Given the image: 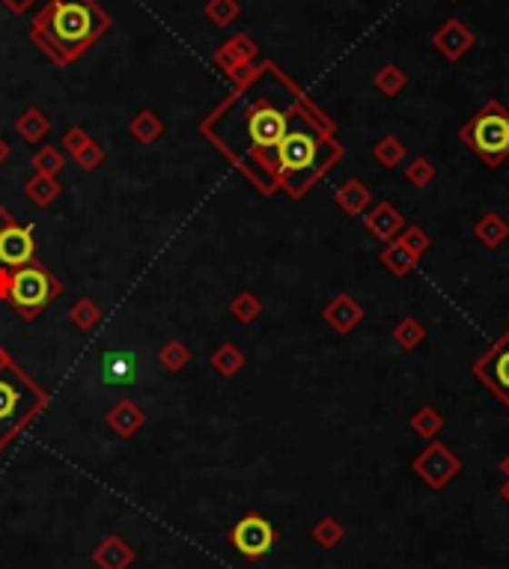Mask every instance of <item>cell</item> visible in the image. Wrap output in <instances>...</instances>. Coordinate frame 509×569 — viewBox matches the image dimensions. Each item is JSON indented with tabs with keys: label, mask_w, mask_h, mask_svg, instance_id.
I'll list each match as a JSON object with an SVG mask.
<instances>
[{
	"label": "cell",
	"mask_w": 509,
	"mask_h": 569,
	"mask_svg": "<svg viewBox=\"0 0 509 569\" xmlns=\"http://www.w3.org/2000/svg\"><path fill=\"white\" fill-rule=\"evenodd\" d=\"M42 27L48 30L54 48L63 54H78L102 30L99 13L86 0H54L51 13L42 18Z\"/></svg>",
	"instance_id": "1"
},
{
	"label": "cell",
	"mask_w": 509,
	"mask_h": 569,
	"mask_svg": "<svg viewBox=\"0 0 509 569\" xmlns=\"http://www.w3.org/2000/svg\"><path fill=\"white\" fill-rule=\"evenodd\" d=\"M462 144H468L489 167H501L509 158V111L501 102H489L459 128Z\"/></svg>",
	"instance_id": "2"
},
{
	"label": "cell",
	"mask_w": 509,
	"mask_h": 569,
	"mask_svg": "<svg viewBox=\"0 0 509 569\" xmlns=\"http://www.w3.org/2000/svg\"><path fill=\"white\" fill-rule=\"evenodd\" d=\"M411 471L426 483L429 489H444L450 486V480L462 471V463L459 456L453 454V450L447 444L441 442H429L424 450L417 454V459L411 463Z\"/></svg>",
	"instance_id": "3"
},
{
	"label": "cell",
	"mask_w": 509,
	"mask_h": 569,
	"mask_svg": "<svg viewBox=\"0 0 509 569\" xmlns=\"http://www.w3.org/2000/svg\"><path fill=\"white\" fill-rule=\"evenodd\" d=\"M474 375L509 409V331L474 364Z\"/></svg>",
	"instance_id": "4"
},
{
	"label": "cell",
	"mask_w": 509,
	"mask_h": 569,
	"mask_svg": "<svg viewBox=\"0 0 509 569\" xmlns=\"http://www.w3.org/2000/svg\"><path fill=\"white\" fill-rule=\"evenodd\" d=\"M230 540H233V545L245 557H263V554H268L274 549L277 534H274V524L268 519H263V516H245L233 528Z\"/></svg>",
	"instance_id": "5"
},
{
	"label": "cell",
	"mask_w": 509,
	"mask_h": 569,
	"mask_svg": "<svg viewBox=\"0 0 509 569\" xmlns=\"http://www.w3.org/2000/svg\"><path fill=\"white\" fill-rule=\"evenodd\" d=\"M319 155V141L310 132H286L284 141L277 144V161L284 167V174H304L313 167V161Z\"/></svg>",
	"instance_id": "6"
},
{
	"label": "cell",
	"mask_w": 509,
	"mask_h": 569,
	"mask_svg": "<svg viewBox=\"0 0 509 569\" xmlns=\"http://www.w3.org/2000/svg\"><path fill=\"white\" fill-rule=\"evenodd\" d=\"M474 45H476V34L459 18H447L435 34H432V48L450 63L464 60L474 51Z\"/></svg>",
	"instance_id": "7"
},
{
	"label": "cell",
	"mask_w": 509,
	"mask_h": 569,
	"mask_svg": "<svg viewBox=\"0 0 509 569\" xmlns=\"http://www.w3.org/2000/svg\"><path fill=\"white\" fill-rule=\"evenodd\" d=\"M247 135H251L256 146L277 149V144L286 135V116L274 111L272 105H256L251 111V120H247Z\"/></svg>",
	"instance_id": "8"
},
{
	"label": "cell",
	"mask_w": 509,
	"mask_h": 569,
	"mask_svg": "<svg viewBox=\"0 0 509 569\" xmlns=\"http://www.w3.org/2000/svg\"><path fill=\"white\" fill-rule=\"evenodd\" d=\"M9 293H13V302L18 307H42L51 295V281L39 268H21V272L13 275Z\"/></svg>",
	"instance_id": "9"
},
{
	"label": "cell",
	"mask_w": 509,
	"mask_h": 569,
	"mask_svg": "<svg viewBox=\"0 0 509 569\" xmlns=\"http://www.w3.org/2000/svg\"><path fill=\"white\" fill-rule=\"evenodd\" d=\"M102 384H135L144 373V361L132 349H111L102 355Z\"/></svg>",
	"instance_id": "10"
},
{
	"label": "cell",
	"mask_w": 509,
	"mask_h": 569,
	"mask_svg": "<svg viewBox=\"0 0 509 569\" xmlns=\"http://www.w3.org/2000/svg\"><path fill=\"white\" fill-rule=\"evenodd\" d=\"M27 403H34L27 391L15 384V379H4L0 375V435H6L21 421V414H27L30 409Z\"/></svg>",
	"instance_id": "11"
},
{
	"label": "cell",
	"mask_w": 509,
	"mask_h": 569,
	"mask_svg": "<svg viewBox=\"0 0 509 569\" xmlns=\"http://www.w3.org/2000/svg\"><path fill=\"white\" fill-rule=\"evenodd\" d=\"M364 224H366V230H370L378 242L391 245V242H396V235L405 230V215L399 212L394 203L382 200V203H375V209L366 215Z\"/></svg>",
	"instance_id": "12"
},
{
	"label": "cell",
	"mask_w": 509,
	"mask_h": 569,
	"mask_svg": "<svg viewBox=\"0 0 509 569\" xmlns=\"http://www.w3.org/2000/svg\"><path fill=\"white\" fill-rule=\"evenodd\" d=\"M34 256V233L27 227H6L0 233V263L25 265Z\"/></svg>",
	"instance_id": "13"
},
{
	"label": "cell",
	"mask_w": 509,
	"mask_h": 569,
	"mask_svg": "<svg viewBox=\"0 0 509 569\" xmlns=\"http://www.w3.org/2000/svg\"><path fill=\"white\" fill-rule=\"evenodd\" d=\"M474 239L480 242L485 251H497V248H501V245L509 239V224L504 221V215L485 212L483 218L474 224Z\"/></svg>",
	"instance_id": "14"
},
{
	"label": "cell",
	"mask_w": 509,
	"mask_h": 569,
	"mask_svg": "<svg viewBox=\"0 0 509 569\" xmlns=\"http://www.w3.org/2000/svg\"><path fill=\"white\" fill-rule=\"evenodd\" d=\"M361 319H364V310H361V304H357L354 298H349V295H340L337 302H334V304L328 307V322L340 331V334H345V331H352Z\"/></svg>",
	"instance_id": "15"
},
{
	"label": "cell",
	"mask_w": 509,
	"mask_h": 569,
	"mask_svg": "<svg viewBox=\"0 0 509 569\" xmlns=\"http://www.w3.org/2000/svg\"><path fill=\"white\" fill-rule=\"evenodd\" d=\"M378 260H382V265H384L394 277H405V275L414 272V265H417V256L411 254L408 248H403L399 242L384 245L382 254H378Z\"/></svg>",
	"instance_id": "16"
},
{
	"label": "cell",
	"mask_w": 509,
	"mask_h": 569,
	"mask_svg": "<svg viewBox=\"0 0 509 569\" xmlns=\"http://www.w3.org/2000/svg\"><path fill=\"white\" fill-rule=\"evenodd\" d=\"M373 87L382 95H391L394 99V95H399L408 87V75L403 72V66H396V63H387V66H382L375 72Z\"/></svg>",
	"instance_id": "17"
},
{
	"label": "cell",
	"mask_w": 509,
	"mask_h": 569,
	"mask_svg": "<svg viewBox=\"0 0 509 569\" xmlns=\"http://www.w3.org/2000/svg\"><path fill=\"white\" fill-rule=\"evenodd\" d=\"M373 158H375L382 167L394 170V167H399V165H405L408 149H405L403 141H399V137L387 135V137H382V141H378V144L373 146Z\"/></svg>",
	"instance_id": "18"
},
{
	"label": "cell",
	"mask_w": 509,
	"mask_h": 569,
	"mask_svg": "<svg viewBox=\"0 0 509 569\" xmlns=\"http://www.w3.org/2000/svg\"><path fill=\"white\" fill-rule=\"evenodd\" d=\"M444 429V417L438 414V409H432V405H424V409H417L411 414V433L426 438V442H435Z\"/></svg>",
	"instance_id": "19"
},
{
	"label": "cell",
	"mask_w": 509,
	"mask_h": 569,
	"mask_svg": "<svg viewBox=\"0 0 509 569\" xmlns=\"http://www.w3.org/2000/svg\"><path fill=\"white\" fill-rule=\"evenodd\" d=\"M394 340H396V346L399 349H417L420 343L426 340V328H424V322H417L414 316H405V319H399L396 322V328H394Z\"/></svg>",
	"instance_id": "20"
},
{
	"label": "cell",
	"mask_w": 509,
	"mask_h": 569,
	"mask_svg": "<svg viewBox=\"0 0 509 569\" xmlns=\"http://www.w3.org/2000/svg\"><path fill=\"white\" fill-rule=\"evenodd\" d=\"M337 203L349 212V215H361L366 209V203H370V191H366L357 179H349L345 185L337 191Z\"/></svg>",
	"instance_id": "21"
},
{
	"label": "cell",
	"mask_w": 509,
	"mask_h": 569,
	"mask_svg": "<svg viewBox=\"0 0 509 569\" xmlns=\"http://www.w3.org/2000/svg\"><path fill=\"white\" fill-rule=\"evenodd\" d=\"M435 176H438V167L432 165V161H429L426 155H417V158H411V161H408L405 179H408L414 188H429L432 182H435Z\"/></svg>",
	"instance_id": "22"
},
{
	"label": "cell",
	"mask_w": 509,
	"mask_h": 569,
	"mask_svg": "<svg viewBox=\"0 0 509 569\" xmlns=\"http://www.w3.org/2000/svg\"><path fill=\"white\" fill-rule=\"evenodd\" d=\"M396 242L403 245V248H408L411 254H414L417 260L429 251V245H432L429 233H426V230H420V227H405L403 233L396 235Z\"/></svg>",
	"instance_id": "23"
},
{
	"label": "cell",
	"mask_w": 509,
	"mask_h": 569,
	"mask_svg": "<svg viewBox=\"0 0 509 569\" xmlns=\"http://www.w3.org/2000/svg\"><path fill=\"white\" fill-rule=\"evenodd\" d=\"M313 536H316V540L324 545V549H331V545H337L340 540H343V524L337 522V519H322L319 524H316V531H313Z\"/></svg>",
	"instance_id": "24"
},
{
	"label": "cell",
	"mask_w": 509,
	"mask_h": 569,
	"mask_svg": "<svg viewBox=\"0 0 509 569\" xmlns=\"http://www.w3.org/2000/svg\"><path fill=\"white\" fill-rule=\"evenodd\" d=\"M212 15L218 18V21L233 18L235 15V4H233V0H218V4L212 6Z\"/></svg>",
	"instance_id": "25"
},
{
	"label": "cell",
	"mask_w": 509,
	"mask_h": 569,
	"mask_svg": "<svg viewBox=\"0 0 509 569\" xmlns=\"http://www.w3.org/2000/svg\"><path fill=\"white\" fill-rule=\"evenodd\" d=\"M6 4L13 6V9H27L30 4H34V0H6Z\"/></svg>",
	"instance_id": "26"
},
{
	"label": "cell",
	"mask_w": 509,
	"mask_h": 569,
	"mask_svg": "<svg viewBox=\"0 0 509 569\" xmlns=\"http://www.w3.org/2000/svg\"><path fill=\"white\" fill-rule=\"evenodd\" d=\"M497 468H501V474H504V477H509V454L501 459V463H497Z\"/></svg>",
	"instance_id": "27"
},
{
	"label": "cell",
	"mask_w": 509,
	"mask_h": 569,
	"mask_svg": "<svg viewBox=\"0 0 509 569\" xmlns=\"http://www.w3.org/2000/svg\"><path fill=\"white\" fill-rule=\"evenodd\" d=\"M501 498L506 501V507H509V477H506V480L501 483Z\"/></svg>",
	"instance_id": "28"
},
{
	"label": "cell",
	"mask_w": 509,
	"mask_h": 569,
	"mask_svg": "<svg viewBox=\"0 0 509 569\" xmlns=\"http://www.w3.org/2000/svg\"><path fill=\"white\" fill-rule=\"evenodd\" d=\"M450 4H462V0H450Z\"/></svg>",
	"instance_id": "29"
},
{
	"label": "cell",
	"mask_w": 509,
	"mask_h": 569,
	"mask_svg": "<svg viewBox=\"0 0 509 569\" xmlns=\"http://www.w3.org/2000/svg\"><path fill=\"white\" fill-rule=\"evenodd\" d=\"M480 569H485V566H480Z\"/></svg>",
	"instance_id": "30"
}]
</instances>
